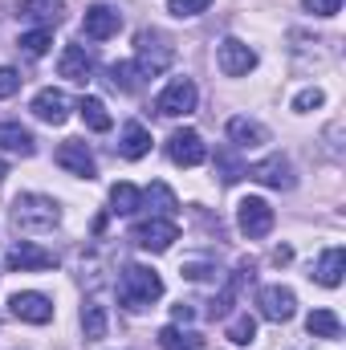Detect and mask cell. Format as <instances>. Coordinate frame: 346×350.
Listing matches in <instances>:
<instances>
[{"mask_svg":"<svg viewBox=\"0 0 346 350\" xmlns=\"http://www.w3.org/2000/svg\"><path fill=\"white\" fill-rule=\"evenodd\" d=\"M41 122H49V126H62L66 118H70V98L62 94V90H41L37 98H33V106H29Z\"/></svg>","mask_w":346,"mask_h":350,"instance_id":"15","label":"cell"},{"mask_svg":"<svg viewBox=\"0 0 346 350\" xmlns=\"http://www.w3.org/2000/svg\"><path fill=\"white\" fill-rule=\"evenodd\" d=\"M216 172H220V183H237L241 175H249V167L232 151H216Z\"/></svg>","mask_w":346,"mask_h":350,"instance_id":"30","label":"cell"},{"mask_svg":"<svg viewBox=\"0 0 346 350\" xmlns=\"http://www.w3.org/2000/svg\"><path fill=\"white\" fill-rule=\"evenodd\" d=\"M4 172H8V167H4V159H0V179H4Z\"/></svg>","mask_w":346,"mask_h":350,"instance_id":"39","label":"cell"},{"mask_svg":"<svg viewBox=\"0 0 346 350\" xmlns=\"http://www.w3.org/2000/svg\"><path fill=\"white\" fill-rule=\"evenodd\" d=\"M172 318H175V322H191V318H196V310L179 301V306H175V310H172Z\"/></svg>","mask_w":346,"mask_h":350,"instance_id":"37","label":"cell"},{"mask_svg":"<svg viewBox=\"0 0 346 350\" xmlns=\"http://www.w3.org/2000/svg\"><path fill=\"white\" fill-rule=\"evenodd\" d=\"M135 241L147 249V253H168L175 241H179V224L163 220V216H151L143 224H135Z\"/></svg>","mask_w":346,"mask_h":350,"instance_id":"5","label":"cell"},{"mask_svg":"<svg viewBox=\"0 0 346 350\" xmlns=\"http://www.w3.org/2000/svg\"><path fill=\"white\" fill-rule=\"evenodd\" d=\"M57 167H66L70 175H82V179H94L98 175V163H94V155H90L86 143H78V139H66L62 147H57Z\"/></svg>","mask_w":346,"mask_h":350,"instance_id":"11","label":"cell"},{"mask_svg":"<svg viewBox=\"0 0 346 350\" xmlns=\"http://www.w3.org/2000/svg\"><path fill=\"white\" fill-rule=\"evenodd\" d=\"M118 151H122V159H143V155L151 151V131H147L143 122H127Z\"/></svg>","mask_w":346,"mask_h":350,"instance_id":"18","label":"cell"},{"mask_svg":"<svg viewBox=\"0 0 346 350\" xmlns=\"http://www.w3.org/2000/svg\"><path fill=\"white\" fill-rule=\"evenodd\" d=\"M168 159H172L175 167H200L204 159H208V147H204V139L196 135V131H175L172 139H168Z\"/></svg>","mask_w":346,"mask_h":350,"instance_id":"7","label":"cell"},{"mask_svg":"<svg viewBox=\"0 0 346 350\" xmlns=\"http://www.w3.org/2000/svg\"><path fill=\"white\" fill-rule=\"evenodd\" d=\"M306 330L314 334V338H343V322H338V314L334 310H314L310 318H306Z\"/></svg>","mask_w":346,"mask_h":350,"instance_id":"23","label":"cell"},{"mask_svg":"<svg viewBox=\"0 0 346 350\" xmlns=\"http://www.w3.org/2000/svg\"><path fill=\"white\" fill-rule=\"evenodd\" d=\"M110 86L122 90V94H135V90L143 86L139 66H135V62H118V66H110Z\"/></svg>","mask_w":346,"mask_h":350,"instance_id":"26","label":"cell"},{"mask_svg":"<svg viewBox=\"0 0 346 350\" xmlns=\"http://www.w3.org/2000/svg\"><path fill=\"white\" fill-rule=\"evenodd\" d=\"M249 175L265 183V187H277V191H289L297 179H293V167H289V159H281V155H269V159H261L249 167Z\"/></svg>","mask_w":346,"mask_h":350,"instance_id":"13","label":"cell"},{"mask_svg":"<svg viewBox=\"0 0 346 350\" xmlns=\"http://www.w3.org/2000/svg\"><path fill=\"white\" fill-rule=\"evenodd\" d=\"M49 45H53V29H33V33H21V49H25L29 57H41Z\"/></svg>","mask_w":346,"mask_h":350,"instance_id":"31","label":"cell"},{"mask_svg":"<svg viewBox=\"0 0 346 350\" xmlns=\"http://www.w3.org/2000/svg\"><path fill=\"white\" fill-rule=\"evenodd\" d=\"M322 102H326V94H322L318 86H314V90H302V94L293 98V110H297V114H306V110H318Z\"/></svg>","mask_w":346,"mask_h":350,"instance_id":"33","label":"cell"},{"mask_svg":"<svg viewBox=\"0 0 346 350\" xmlns=\"http://www.w3.org/2000/svg\"><path fill=\"white\" fill-rule=\"evenodd\" d=\"M216 66H220L224 78H245V74L257 66V53H253L245 41L228 37V41H220V49H216Z\"/></svg>","mask_w":346,"mask_h":350,"instance_id":"6","label":"cell"},{"mask_svg":"<svg viewBox=\"0 0 346 350\" xmlns=\"http://www.w3.org/2000/svg\"><path fill=\"white\" fill-rule=\"evenodd\" d=\"M289 257H293V253H289L285 245H281V249H273V261H277V265H285V261H289Z\"/></svg>","mask_w":346,"mask_h":350,"instance_id":"38","label":"cell"},{"mask_svg":"<svg viewBox=\"0 0 346 350\" xmlns=\"http://www.w3.org/2000/svg\"><path fill=\"white\" fill-rule=\"evenodd\" d=\"M159 347L163 350H204V338H200V334H183V330L168 326V330H159Z\"/></svg>","mask_w":346,"mask_h":350,"instance_id":"29","label":"cell"},{"mask_svg":"<svg viewBox=\"0 0 346 350\" xmlns=\"http://www.w3.org/2000/svg\"><path fill=\"white\" fill-rule=\"evenodd\" d=\"M257 306H261V318H269V322H289L297 314V297L285 285H265L257 293Z\"/></svg>","mask_w":346,"mask_h":350,"instance_id":"10","label":"cell"},{"mask_svg":"<svg viewBox=\"0 0 346 350\" xmlns=\"http://www.w3.org/2000/svg\"><path fill=\"white\" fill-rule=\"evenodd\" d=\"M0 147L4 151H16V155H33L37 151V139L25 126H16V122H0Z\"/></svg>","mask_w":346,"mask_h":350,"instance_id":"22","label":"cell"},{"mask_svg":"<svg viewBox=\"0 0 346 350\" xmlns=\"http://www.w3.org/2000/svg\"><path fill=\"white\" fill-rule=\"evenodd\" d=\"M208 4H212V0H168V12L183 21V16H200V12H208Z\"/></svg>","mask_w":346,"mask_h":350,"instance_id":"32","label":"cell"},{"mask_svg":"<svg viewBox=\"0 0 346 350\" xmlns=\"http://www.w3.org/2000/svg\"><path fill=\"white\" fill-rule=\"evenodd\" d=\"M57 220H62V208H57L49 196L25 191V196H16V204H12V224H16L21 232H45V228H53Z\"/></svg>","mask_w":346,"mask_h":350,"instance_id":"2","label":"cell"},{"mask_svg":"<svg viewBox=\"0 0 346 350\" xmlns=\"http://www.w3.org/2000/svg\"><path fill=\"white\" fill-rule=\"evenodd\" d=\"M196 82L191 78H175V82H168V90L159 94V114H168V118H183V114H191L196 110Z\"/></svg>","mask_w":346,"mask_h":350,"instance_id":"9","label":"cell"},{"mask_svg":"<svg viewBox=\"0 0 346 350\" xmlns=\"http://www.w3.org/2000/svg\"><path fill=\"white\" fill-rule=\"evenodd\" d=\"M21 82H25V78H21L16 70H8V66H0V98H12V94L21 90Z\"/></svg>","mask_w":346,"mask_h":350,"instance_id":"35","label":"cell"},{"mask_svg":"<svg viewBox=\"0 0 346 350\" xmlns=\"http://www.w3.org/2000/svg\"><path fill=\"white\" fill-rule=\"evenodd\" d=\"M82 29H86V37H94V41H110V37L122 29V12L110 8V4H90Z\"/></svg>","mask_w":346,"mask_h":350,"instance_id":"12","label":"cell"},{"mask_svg":"<svg viewBox=\"0 0 346 350\" xmlns=\"http://www.w3.org/2000/svg\"><path fill=\"white\" fill-rule=\"evenodd\" d=\"M302 8L314 12V16H334L343 8V0H302Z\"/></svg>","mask_w":346,"mask_h":350,"instance_id":"36","label":"cell"},{"mask_svg":"<svg viewBox=\"0 0 346 350\" xmlns=\"http://www.w3.org/2000/svg\"><path fill=\"white\" fill-rule=\"evenodd\" d=\"M228 139L237 147H265L269 143V131L261 122H253V118H232L228 122Z\"/></svg>","mask_w":346,"mask_h":350,"instance_id":"20","label":"cell"},{"mask_svg":"<svg viewBox=\"0 0 346 350\" xmlns=\"http://www.w3.org/2000/svg\"><path fill=\"white\" fill-rule=\"evenodd\" d=\"M66 12V0H25L21 4V16L25 21H37L41 29H53Z\"/></svg>","mask_w":346,"mask_h":350,"instance_id":"17","label":"cell"},{"mask_svg":"<svg viewBox=\"0 0 346 350\" xmlns=\"http://www.w3.org/2000/svg\"><path fill=\"white\" fill-rule=\"evenodd\" d=\"M135 45H139V74L143 78H155V74H163L168 66L175 62V49L172 41L163 37V33H155V29H143L139 37H135Z\"/></svg>","mask_w":346,"mask_h":350,"instance_id":"3","label":"cell"},{"mask_svg":"<svg viewBox=\"0 0 346 350\" xmlns=\"http://www.w3.org/2000/svg\"><path fill=\"white\" fill-rule=\"evenodd\" d=\"M110 204H114V208H110L114 216H135V212L143 208V191H139L135 183H114V187H110Z\"/></svg>","mask_w":346,"mask_h":350,"instance_id":"21","label":"cell"},{"mask_svg":"<svg viewBox=\"0 0 346 350\" xmlns=\"http://www.w3.org/2000/svg\"><path fill=\"white\" fill-rule=\"evenodd\" d=\"M78 110H82V122H86L90 131H98V135L114 126V118L106 114V106H102V98H82V102H78Z\"/></svg>","mask_w":346,"mask_h":350,"instance_id":"25","label":"cell"},{"mask_svg":"<svg viewBox=\"0 0 346 350\" xmlns=\"http://www.w3.org/2000/svg\"><path fill=\"white\" fill-rule=\"evenodd\" d=\"M273 208L261 200V196H245L241 204H237V228L249 237V241H261V237H269L273 232Z\"/></svg>","mask_w":346,"mask_h":350,"instance_id":"4","label":"cell"},{"mask_svg":"<svg viewBox=\"0 0 346 350\" xmlns=\"http://www.w3.org/2000/svg\"><path fill=\"white\" fill-rule=\"evenodd\" d=\"M224 334H228V342H232V347H249V342L257 338V318H253V314H237V318L228 322V330H224Z\"/></svg>","mask_w":346,"mask_h":350,"instance_id":"28","label":"cell"},{"mask_svg":"<svg viewBox=\"0 0 346 350\" xmlns=\"http://www.w3.org/2000/svg\"><path fill=\"white\" fill-rule=\"evenodd\" d=\"M343 269H346V253L334 245V249H326V253H322V261H318V269H314L310 277H318V285L334 289V285L343 281Z\"/></svg>","mask_w":346,"mask_h":350,"instance_id":"19","label":"cell"},{"mask_svg":"<svg viewBox=\"0 0 346 350\" xmlns=\"http://www.w3.org/2000/svg\"><path fill=\"white\" fill-rule=\"evenodd\" d=\"M57 74L66 82H86L90 74H94V62H90V53L82 45H66L62 49V62H57Z\"/></svg>","mask_w":346,"mask_h":350,"instance_id":"16","label":"cell"},{"mask_svg":"<svg viewBox=\"0 0 346 350\" xmlns=\"http://www.w3.org/2000/svg\"><path fill=\"white\" fill-rule=\"evenodd\" d=\"M82 330H86L90 342L106 338V306H98V301H86L82 306Z\"/></svg>","mask_w":346,"mask_h":350,"instance_id":"27","label":"cell"},{"mask_svg":"<svg viewBox=\"0 0 346 350\" xmlns=\"http://www.w3.org/2000/svg\"><path fill=\"white\" fill-rule=\"evenodd\" d=\"M159 297H163V281H159L155 269H143V265H127L122 269V277H118V301L127 310H143V306H151Z\"/></svg>","mask_w":346,"mask_h":350,"instance_id":"1","label":"cell"},{"mask_svg":"<svg viewBox=\"0 0 346 350\" xmlns=\"http://www.w3.org/2000/svg\"><path fill=\"white\" fill-rule=\"evenodd\" d=\"M147 204H151V212H155V216H163V220H175V212H179L175 191L168 187V183H159V179L147 187Z\"/></svg>","mask_w":346,"mask_h":350,"instance_id":"24","label":"cell"},{"mask_svg":"<svg viewBox=\"0 0 346 350\" xmlns=\"http://www.w3.org/2000/svg\"><path fill=\"white\" fill-rule=\"evenodd\" d=\"M4 265H8V273H45V269H57V257L29 245V241H21V245H12L4 253Z\"/></svg>","mask_w":346,"mask_h":350,"instance_id":"8","label":"cell"},{"mask_svg":"<svg viewBox=\"0 0 346 350\" xmlns=\"http://www.w3.org/2000/svg\"><path fill=\"white\" fill-rule=\"evenodd\" d=\"M179 273H183L187 281H212L220 269H216V265H204V261H187L183 269H179Z\"/></svg>","mask_w":346,"mask_h":350,"instance_id":"34","label":"cell"},{"mask_svg":"<svg viewBox=\"0 0 346 350\" xmlns=\"http://www.w3.org/2000/svg\"><path fill=\"white\" fill-rule=\"evenodd\" d=\"M12 314L21 318V322H33V326H45V322H53V301L45 297V293H12Z\"/></svg>","mask_w":346,"mask_h":350,"instance_id":"14","label":"cell"}]
</instances>
